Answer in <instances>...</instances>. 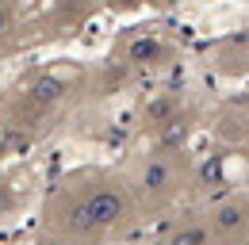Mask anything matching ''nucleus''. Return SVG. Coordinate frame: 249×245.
<instances>
[{"label": "nucleus", "mask_w": 249, "mask_h": 245, "mask_svg": "<svg viewBox=\"0 0 249 245\" xmlns=\"http://www.w3.org/2000/svg\"><path fill=\"white\" fill-rule=\"evenodd\" d=\"M8 27V12H4V8H0V31Z\"/></svg>", "instance_id": "20e7f679"}, {"label": "nucleus", "mask_w": 249, "mask_h": 245, "mask_svg": "<svg viewBox=\"0 0 249 245\" xmlns=\"http://www.w3.org/2000/svg\"><path fill=\"white\" fill-rule=\"evenodd\" d=\"M138 184H142L150 195H165V192H173L177 173H173V165H169V161L150 157V161H142V169H138Z\"/></svg>", "instance_id": "f03ea898"}, {"label": "nucleus", "mask_w": 249, "mask_h": 245, "mask_svg": "<svg viewBox=\"0 0 249 245\" xmlns=\"http://www.w3.org/2000/svg\"><path fill=\"white\" fill-rule=\"evenodd\" d=\"M211 230H215V238H242V234L249 230V207L242 203V199H230V203L215 207Z\"/></svg>", "instance_id": "f257e3e1"}, {"label": "nucleus", "mask_w": 249, "mask_h": 245, "mask_svg": "<svg viewBox=\"0 0 249 245\" xmlns=\"http://www.w3.org/2000/svg\"><path fill=\"white\" fill-rule=\"evenodd\" d=\"M165 245H211V230L203 222H184V226L173 230V238Z\"/></svg>", "instance_id": "7ed1b4c3"}]
</instances>
